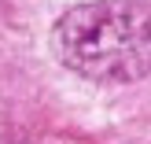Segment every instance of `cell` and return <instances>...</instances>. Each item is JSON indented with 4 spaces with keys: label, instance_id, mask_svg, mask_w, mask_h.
<instances>
[{
    "label": "cell",
    "instance_id": "1",
    "mask_svg": "<svg viewBox=\"0 0 151 144\" xmlns=\"http://www.w3.org/2000/svg\"><path fill=\"white\" fill-rule=\"evenodd\" d=\"M55 52L92 81H137L151 74V4L96 0L55 22Z\"/></svg>",
    "mask_w": 151,
    "mask_h": 144
}]
</instances>
